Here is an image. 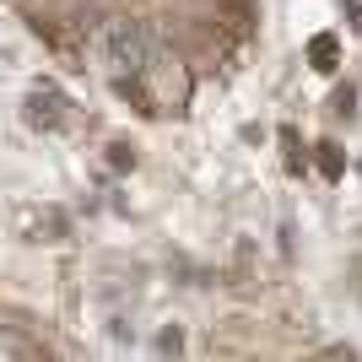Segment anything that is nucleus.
I'll use <instances>...</instances> for the list:
<instances>
[{
    "mask_svg": "<svg viewBox=\"0 0 362 362\" xmlns=\"http://www.w3.org/2000/svg\"><path fill=\"white\" fill-rule=\"evenodd\" d=\"M281 146H287V173L292 179H303V173H308V157H303V146H298V130H281Z\"/></svg>",
    "mask_w": 362,
    "mask_h": 362,
    "instance_id": "2",
    "label": "nucleus"
},
{
    "mask_svg": "<svg viewBox=\"0 0 362 362\" xmlns=\"http://www.w3.org/2000/svg\"><path fill=\"white\" fill-rule=\"evenodd\" d=\"M179 346H184L179 330H163V335H157V351H179Z\"/></svg>",
    "mask_w": 362,
    "mask_h": 362,
    "instance_id": "8",
    "label": "nucleus"
},
{
    "mask_svg": "<svg viewBox=\"0 0 362 362\" xmlns=\"http://www.w3.org/2000/svg\"><path fill=\"white\" fill-rule=\"evenodd\" d=\"M335 6H341V11H346V16H351L346 28H351V33H362V6H357V0H335Z\"/></svg>",
    "mask_w": 362,
    "mask_h": 362,
    "instance_id": "7",
    "label": "nucleus"
},
{
    "mask_svg": "<svg viewBox=\"0 0 362 362\" xmlns=\"http://www.w3.org/2000/svg\"><path fill=\"white\" fill-rule=\"evenodd\" d=\"M65 108H71V98H65L49 76H38L33 92L22 98V124H28L33 136H60L65 130Z\"/></svg>",
    "mask_w": 362,
    "mask_h": 362,
    "instance_id": "1",
    "label": "nucleus"
},
{
    "mask_svg": "<svg viewBox=\"0 0 362 362\" xmlns=\"http://www.w3.org/2000/svg\"><path fill=\"white\" fill-rule=\"evenodd\" d=\"M108 163H114V173H130L141 157H136V146H130V141H108Z\"/></svg>",
    "mask_w": 362,
    "mask_h": 362,
    "instance_id": "5",
    "label": "nucleus"
},
{
    "mask_svg": "<svg viewBox=\"0 0 362 362\" xmlns=\"http://www.w3.org/2000/svg\"><path fill=\"white\" fill-rule=\"evenodd\" d=\"M330 114H335V119H357V87H351V81H346V87H335Z\"/></svg>",
    "mask_w": 362,
    "mask_h": 362,
    "instance_id": "4",
    "label": "nucleus"
},
{
    "mask_svg": "<svg viewBox=\"0 0 362 362\" xmlns=\"http://www.w3.org/2000/svg\"><path fill=\"white\" fill-rule=\"evenodd\" d=\"M319 168H325V179H341V173H346V157H341L335 141H319Z\"/></svg>",
    "mask_w": 362,
    "mask_h": 362,
    "instance_id": "3",
    "label": "nucleus"
},
{
    "mask_svg": "<svg viewBox=\"0 0 362 362\" xmlns=\"http://www.w3.org/2000/svg\"><path fill=\"white\" fill-rule=\"evenodd\" d=\"M314 60H319V71H335V38H314Z\"/></svg>",
    "mask_w": 362,
    "mask_h": 362,
    "instance_id": "6",
    "label": "nucleus"
}]
</instances>
